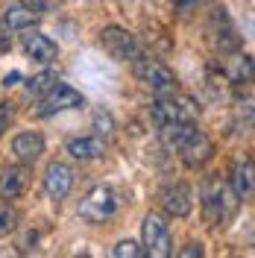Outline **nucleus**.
Returning a JSON list of instances; mask_svg holds the SVG:
<instances>
[{
  "instance_id": "obj_1",
  "label": "nucleus",
  "mask_w": 255,
  "mask_h": 258,
  "mask_svg": "<svg viewBox=\"0 0 255 258\" xmlns=\"http://www.w3.org/2000/svg\"><path fill=\"white\" fill-rule=\"evenodd\" d=\"M161 129V138L164 144L173 147L179 153V159L185 167H203L208 161L214 159V141L208 138L203 129L194 126V120H182V123H167V126H159Z\"/></svg>"
},
{
  "instance_id": "obj_2",
  "label": "nucleus",
  "mask_w": 255,
  "mask_h": 258,
  "mask_svg": "<svg viewBox=\"0 0 255 258\" xmlns=\"http://www.w3.org/2000/svg\"><path fill=\"white\" fill-rule=\"evenodd\" d=\"M200 197H203V211H206L208 226H223L235 209H238V197L235 191H229L220 176H206L203 179V188H200Z\"/></svg>"
},
{
  "instance_id": "obj_3",
  "label": "nucleus",
  "mask_w": 255,
  "mask_h": 258,
  "mask_svg": "<svg viewBox=\"0 0 255 258\" xmlns=\"http://www.w3.org/2000/svg\"><path fill=\"white\" fill-rule=\"evenodd\" d=\"M120 206H123V200H120V194L114 188L97 185V188H91L85 194V200L80 203V217L88 220V223H106L120 211Z\"/></svg>"
},
{
  "instance_id": "obj_4",
  "label": "nucleus",
  "mask_w": 255,
  "mask_h": 258,
  "mask_svg": "<svg viewBox=\"0 0 255 258\" xmlns=\"http://www.w3.org/2000/svg\"><path fill=\"white\" fill-rule=\"evenodd\" d=\"M132 71H135V77L153 91V94H173L176 91V77L173 71L167 68V64H161L159 59H153V56H138V59H132Z\"/></svg>"
},
{
  "instance_id": "obj_5",
  "label": "nucleus",
  "mask_w": 255,
  "mask_h": 258,
  "mask_svg": "<svg viewBox=\"0 0 255 258\" xmlns=\"http://www.w3.org/2000/svg\"><path fill=\"white\" fill-rule=\"evenodd\" d=\"M197 106H194V100L188 97H179L173 94H156L153 100V106H150V114H153V120H156V126H167V123H182V120H194L197 117Z\"/></svg>"
},
{
  "instance_id": "obj_6",
  "label": "nucleus",
  "mask_w": 255,
  "mask_h": 258,
  "mask_svg": "<svg viewBox=\"0 0 255 258\" xmlns=\"http://www.w3.org/2000/svg\"><path fill=\"white\" fill-rule=\"evenodd\" d=\"M100 44L117 62H132V59H138L144 53L138 38L129 30H123V27H106V30L100 32Z\"/></svg>"
},
{
  "instance_id": "obj_7",
  "label": "nucleus",
  "mask_w": 255,
  "mask_h": 258,
  "mask_svg": "<svg viewBox=\"0 0 255 258\" xmlns=\"http://www.w3.org/2000/svg\"><path fill=\"white\" fill-rule=\"evenodd\" d=\"M141 232H144V252H150L153 258H167L173 252V246H170V226L164 223L161 214H147Z\"/></svg>"
},
{
  "instance_id": "obj_8",
  "label": "nucleus",
  "mask_w": 255,
  "mask_h": 258,
  "mask_svg": "<svg viewBox=\"0 0 255 258\" xmlns=\"http://www.w3.org/2000/svg\"><path fill=\"white\" fill-rule=\"evenodd\" d=\"M208 41H211V47L217 50L220 56L240 47V35H238V30H235V24L229 21L226 9H214L211 24H208Z\"/></svg>"
},
{
  "instance_id": "obj_9",
  "label": "nucleus",
  "mask_w": 255,
  "mask_h": 258,
  "mask_svg": "<svg viewBox=\"0 0 255 258\" xmlns=\"http://www.w3.org/2000/svg\"><path fill=\"white\" fill-rule=\"evenodd\" d=\"M82 103H85V97H82L77 88H71V85H65V82H56L47 94L41 97L38 114H41V117H50V114L68 112V109H80Z\"/></svg>"
},
{
  "instance_id": "obj_10",
  "label": "nucleus",
  "mask_w": 255,
  "mask_h": 258,
  "mask_svg": "<svg viewBox=\"0 0 255 258\" xmlns=\"http://www.w3.org/2000/svg\"><path fill=\"white\" fill-rule=\"evenodd\" d=\"M159 200H161L164 214H170V217H188L194 209V191L185 182H173V185L161 188Z\"/></svg>"
},
{
  "instance_id": "obj_11",
  "label": "nucleus",
  "mask_w": 255,
  "mask_h": 258,
  "mask_svg": "<svg viewBox=\"0 0 255 258\" xmlns=\"http://www.w3.org/2000/svg\"><path fill=\"white\" fill-rule=\"evenodd\" d=\"M74 188V167L71 164H65V161H53L47 164V170H44V191L53 203H62L65 197L71 194Z\"/></svg>"
},
{
  "instance_id": "obj_12",
  "label": "nucleus",
  "mask_w": 255,
  "mask_h": 258,
  "mask_svg": "<svg viewBox=\"0 0 255 258\" xmlns=\"http://www.w3.org/2000/svg\"><path fill=\"white\" fill-rule=\"evenodd\" d=\"M38 21H41V12L30 3H24V0H6L3 3V24L9 30H30Z\"/></svg>"
},
{
  "instance_id": "obj_13",
  "label": "nucleus",
  "mask_w": 255,
  "mask_h": 258,
  "mask_svg": "<svg viewBox=\"0 0 255 258\" xmlns=\"http://www.w3.org/2000/svg\"><path fill=\"white\" fill-rule=\"evenodd\" d=\"M24 50H27V56L32 62H38V64H50V62H56V56H59L56 41L47 38L44 32H27L24 35Z\"/></svg>"
},
{
  "instance_id": "obj_14",
  "label": "nucleus",
  "mask_w": 255,
  "mask_h": 258,
  "mask_svg": "<svg viewBox=\"0 0 255 258\" xmlns=\"http://www.w3.org/2000/svg\"><path fill=\"white\" fill-rule=\"evenodd\" d=\"M12 153L21 164H35L44 153V138L38 132H18L12 138Z\"/></svg>"
},
{
  "instance_id": "obj_15",
  "label": "nucleus",
  "mask_w": 255,
  "mask_h": 258,
  "mask_svg": "<svg viewBox=\"0 0 255 258\" xmlns=\"http://www.w3.org/2000/svg\"><path fill=\"white\" fill-rule=\"evenodd\" d=\"M27 185H30L27 167H6V170L0 173V203L18 200L21 194L27 191Z\"/></svg>"
},
{
  "instance_id": "obj_16",
  "label": "nucleus",
  "mask_w": 255,
  "mask_h": 258,
  "mask_svg": "<svg viewBox=\"0 0 255 258\" xmlns=\"http://www.w3.org/2000/svg\"><path fill=\"white\" fill-rule=\"evenodd\" d=\"M68 153L71 159L77 161H91V159H100L106 153V141L100 135H82V138H71L68 141Z\"/></svg>"
},
{
  "instance_id": "obj_17",
  "label": "nucleus",
  "mask_w": 255,
  "mask_h": 258,
  "mask_svg": "<svg viewBox=\"0 0 255 258\" xmlns=\"http://www.w3.org/2000/svg\"><path fill=\"white\" fill-rule=\"evenodd\" d=\"M252 188H255V182H252V159H243L235 164V176H232V191H235V197L238 200H252Z\"/></svg>"
},
{
  "instance_id": "obj_18",
  "label": "nucleus",
  "mask_w": 255,
  "mask_h": 258,
  "mask_svg": "<svg viewBox=\"0 0 255 258\" xmlns=\"http://www.w3.org/2000/svg\"><path fill=\"white\" fill-rule=\"evenodd\" d=\"M223 71L232 82H249L252 80V59H249V56H240V53L232 50V56L223 59Z\"/></svg>"
},
{
  "instance_id": "obj_19",
  "label": "nucleus",
  "mask_w": 255,
  "mask_h": 258,
  "mask_svg": "<svg viewBox=\"0 0 255 258\" xmlns=\"http://www.w3.org/2000/svg\"><path fill=\"white\" fill-rule=\"evenodd\" d=\"M56 82H59L56 71H41V74H35L32 80H27V97H38V100H41Z\"/></svg>"
},
{
  "instance_id": "obj_20",
  "label": "nucleus",
  "mask_w": 255,
  "mask_h": 258,
  "mask_svg": "<svg viewBox=\"0 0 255 258\" xmlns=\"http://www.w3.org/2000/svg\"><path fill=\"white\" fill-rule=\"evenodd\" d=\"M18 220H21V214L15 209H9V206H0V238L3 235H9V232H15L18 229Z\"/></svg>"
},
{
  "instance_id": "obj_21",
  "label": "nucleus",
  "mask_w": 255,
  "mask_h": 258,
  "mask_svg": "<svg viewBox=\"0 0 255 258\" xmlns=\"http://www.w3.org/2000/svg\"><path fill=\"white\" fill-rule=\"evenodd\" d=\"M112 255H114V258H141L144 249H141L135 241H120V243L112 249Z\"/></svg>"
},
{
  "instance_id": "obj_22",
  "label": "nucleus",
  "mask_w": 255,
  "mask_h": 258,
  "mask_svg": "<svg viewBox=\"0 0 255 258\" xmlns=\"http://www.w3.org/2000/svg\"><path fill=\"white\" fill-rule=\"evenodd\" d=\"M9 123H12V106L9 103H0V138L9 129Z\"/></svg>"
},
{
  "instance_id": "obj_23",
  "label": "nucleus",
  "mask_w": 255,
  "mask_h": 258,
  "mask_svg": "<svg viewBox=\"0 0 255 258\" xmlns=\"http://www.w3.org/2000/svg\"><path fill=\"white\" fill-rule=\"evenodd\" d=\"M9 32H12V30L0 21V53H6V50L12 47V35H9Z\"/></svg>"
},
{
  "instance_id": "obj_24",
  "label": "nucleus",
  "mask_w": 255,
  "mask_h": 258,
  "mask_svg": "<svg viewBox=\"0 0 255 258\" xmlns=\"http://www.w3.org/2000/svg\"><path fill=\"white\" fill-rule=\"evenodd\" d=\"M179 255H182V258H194V255L200 258V255H203V243H188Z\"/></svg>"
},
{
  "instance_id": "obj_25",
  "label": "nucleus",
  "mask_w": 255,
  "mask_h": 258,
  "mask_svg": "<svg viewBox=\"0 0 255 258\" xmlns=\"http://www.w3.org/2000/svg\"><path fill=\"white\" fill-rule=\"evenodd\" d=\"M197 3H200V0H173V6L179 9V12H182V15H188V12H191Z\"/></svg>"
},
{
  "instance_id": "obj_26",
  "label": "nucleus",
  "mask_w": 255,
  "mask_h": 258,
  "mask_svg": "<svg viewBox=\"0 0 255 258\" xmlns=\"http://www.w3.org/2000/svg\"><path fill=\"white\" fill-rule=\"evenodd\" d=\"M18 80H21V74H9V77H6V80H3V85H6V88H9V85H15Z\"/></svg>"
}]
</instances>
